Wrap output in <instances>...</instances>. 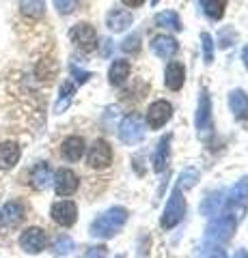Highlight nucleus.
I'll return each instance as SVG.
<instances>
[{
	"instance_id": "c756f323",
	"label": "nucleus",
	"mask_w": 248,
	"mask_h": 258,
	"mask_svg": "<svg viewBox=\"0 0 248 258\" xmlns=\"http://www.w3.org/2000/svg\"><path fill=\"white\" fill-rule=\"evenodd\" d=\"M121 47H123L125 52H132V54H136V52L140 50V37H138V35L127 37L125 41H123V45H121Z\"/></svg>"
},
{
	"instance_id": "ddd939ff",
	"label": "nucleus",
	"mask_w": 248,
	"mask_h": 258,
	"mask_svg": "<svg viewBox=\"0 0 248 258\" xmlns=\"http://www.w3.org/2000/svg\"><path fill=\"white\" fill-rule=\"evenodd\" d=\"M22 149L18 142H0V170H11L20 161Z\"/></svg>"
},
{
	"instance_id": "7c9ffc66",
	"label": "nucleus",
	"mask_w": 248,
	"mask_h": 258,
	"mask_svg": "<svg viewBox=\"0 0 248 258\" xmlns=\"http://www.w3.org/2000/svg\"><path fill=\"white\" fill-rule=\"evenodd\" d=\"M201 41H203V50H205V62H212V58H214V56H212V50H214L212 37L205 32V35H201Z\"/></svg>"
},
{
	"instance_id": "c9c22d12",
	"label": "nucleus",
	"mask_w": 248,
	"mask_h": 258,
	"mask_svg": "<svg viewBox=\"0 0 248 258\" xmlns=\"http://www.w3.org/2000/svg\"><path fill=\"white\" fill-rule=\"evenodd\" d=\"M156 3H158V0H154V5H156Z\"/></svg>"
},
{
	"instance_id": "f03ea898",
	"label": "nucleus",
	"mask_w": 248,
	"mask_h": 258,
	"mask_svg": "<svg viewBox=\"0 0 248 258\" xmlns=\"http://www.w3.org/2000/svg\"><path fill=\"white\" fill-rule=\"evenodd\" d=\"M246 207H248V176L242 179L233 189H231V196L227 198V213L231 220L239 222L246 213Z\"/></svg>"
},
{
	"instance_id": "9b49d317",
	"label": "nucleus",
	"mask_w": 248,
	"mask_h": 258,
	"mask_svg": "<svg viewBox=\"0 0 248 258\" xmlns=\"http://www.w3.org/2000/svg\"><path fill=\"white\" fill-rule=\"evenodd\" d=\"M173 116V106L169 101H154L147 110V123L151 129H160L162 125H166V120Z\"/></svg>"
},
{
	"instance_id": "9d476101",
	"label": "nucleus",
	"mask_w": 248,
	"mask_h": 258,
	"mask_svg": "<svg viewBox=\"0 0 248 258\" xmlns=\"http://www.w3.org/2000/svg\"><path fill=\"white\" fill-rule=\"evenodd\" d=\"M52 220L59 226H63V228H69V226H74L78 220V207L71 203V200L54 203L52 205Z\"/></svg>"
},
{
	"instance_id": "393cba45",
	"label": "nucleus",
	"mask_w": 248,
	"mask_h": 258,
	"mask_svg": "<svg viewBox=\"0 0 248 258\" xmlns=\"http://www.w3.org/2000/svg\"><path fill=\"white\" fill-rule=\"evenodd\" d=\"M74 93H76V88H74V84H71V82H65V84L61 86V95H59V99H57V106H54V110H57L59 114H61L63 110H67Z\"/></svg>"
},
{
	"instance_id": "f257e3e1",
	"label": "nucleus",
	"mask_w": 248,
	"mask_h": 258,
	"mask_svg": "<svg viewBox=\"0 0 248 258\" xmlns=\"http://www.w3.org/2000/svg\"><path fill=\"white\" fill-rule=\"evenodd\" d=\"M127 220V211L123 207H115L106 211L104 215H100L97 220L91 224V235L93 237H100V239H108L117 235L119 230H121V226L125 224Z\"/></svg>"
},
{
	"instance_id": "4be33fe9",
	"label": "nucleus",
	"mask_w": 248,
	"mask_h": 258,
	"mask_svg": "<svg viewBox=\"0 0 248 258\" xmlns=\"http://www.w3.org/2000/svg\"><path fill=\"white\" fill-rule=\"evenodd\" d=\"M22 13L30 20H39L45 13V0H20Z\"/></svg>"
},
{
	"instance_id": "aec40b11",
	"label": "nucleus",
	"mask_w": 248,
	"mask_h": 258,
	"mask_svg": "<svg viewBox=\"0 0 248 258\" xmlns=\"http://www.w3.org/2000/svg\"><path fill=\"white\" fill-rule=\"evenodd\" d=\"M229 106L233 110L235 118L246 120L248 118V95L244 91H233L229 95Z\"/></svg>"
},
{
	"instance_id": "a878e982",
	"label": "nucleus",
	"mask_w": 248,
	"mask_h": 258,
	"mask_svg": "<svg viewBox=\"0 0 248 258\" xmlns=\"http://www.w3.org/2000/svg\"><path fill=\"white\" fill-rule=\"evenodd\" d=\"M201 7L212 20H220L225 15V0H201Z\"/></svg>"
},
{
	"instance_id": "72a5a7b5",
	"label": "nucleus",
	"mask_w": 248,
	"mask_h": 258,
	"mask_svg": "<svg viewBox=\"0 0 248 258\" xmlns=\"http://www.w3.org/2000/svg\"><path fill=\"white\" fill-rule=\"evenodd\" d=\"M142 3H145V0H123V5H127V7H132V9H134V7H140Z\"/></svg>"
},
{
	"instance_id": "f3484780",
	"label": "nucleus",
	"mask_w": 248,
	"mask_h": 258,
	"mask_svg": "<svg viewBox=\"0 0 248 258\" xmlns=\"http://www.w3.org/2000/svg\"><path fill=\"white\" fill-rule=\"evenodd\" d=\"M61 155L67 161H78L84 155V140L80 138V136H69L61 147Z\"/></svg>"
},
{
	"instance_id": "f704fd0d",
	"label": "nucleus",
	"mask_w": 248,
	"mask_h": 258,
	"mask_svg": "<svg viewBox=\"0 0 248 258\" xmlns=\"http://www.w3.org/2000/svg\"><path fill=\"white\" fill-rule=\"evenodd\" d=\"M242 60H244V64L248 67V45L244 47V52H242Z\"/></svg>"
},
{
	"instance_id": "b1692460",
	"label": "nucleus",
	"mask_w": 248,
	"mask_h": 258,
	"mask_svg": "<svg viewBox=\"0 0 248 258\" xmlns=\"http://www.w3.org/2000/svg\"><path fill=\"white\" fill-rule=\"evenodd\" d=\"M156 24L160 28H169V30H181V22L179 15L175 11H162L156 15Z\"/></svg>"
},
{
	"instance_id": "2eb2a0df",
	"label": "nucleus",
	"mask_w": 248,
	"mask_h": 258,
	"mask_svg": "<svg viewBox=\"0 0 248 258\" xmlns=\"http://www.w3.org/2000/svg\"><path fill=\"white\" fill-rule=\"evenodd\" d=\"M183 80H186V69H183V64L177 60H171L166 64V74H164L166 86H169L171 91H179L183 86Z\"/></svg>"
},
{
	"instance_id": "c85d7f7f",
	"label": "nucleus",
	"mask_w": 248,
	"mask_h": 258,
	"mask_svg": "<svg viewBox=\"0 0 248 258\" xmlns=\"http://www.w3.org/2000/svg\"><path fill=\"white\" fill-rule=\"evenodd\" d=\"M54 7L59 9L61 15H69V13H74V11H76L78 0H54Z\"/></svg>"
},
{
	"instance_id": "a211bd4d",
	"label": "nucleus",
	"mask_w": 248,
	"mask_h": 258,
	"mask_svg": "<svg viewBox=\"0 0 248 258\" xmlns=\"http://www.w3.org/2000/svg\"><path fill=\"white\" fill-rule=\"evenodd\" d=\"M132 13L130 11H125V9H113L108 13V18H106V24H108V28L113 30V32H121L125 28H130L132 26Z\"/></svg>"
},
{
	"instance_id": "1a4fd4ad",
	"label": "nucleus",
	"mask_w": 248,
	"mask_h": 258,
	"mask_svg": "<svg viewBox=\"0 0 248 258\" xmlns=\"http://www.w3.org/2000/svg\"><path fill=\"white\" fill-rule=\"evenodd\" d=\"M113 161V149L106 140H95L93 147L89 151V166L95 168V170H104V168L110 166Z\"/></svg>"
},
{
	"instance_id": "20e7f679",
	"label": "nucleus",
	"mask_w": 248,
	"mask_h": 258,
	"mask_svg": "<svg viewBox=\"0 0 248 258\" xmlns=\"http://www.w3.org/2000/svg\"><path fill=\"white\" fill-rule=\"evenodd\" d=\"M45 243H47L45 230L39 228V226H30V228H26L20 235V247L26 254H39V252H43Z\"/></svg>"
},
{
	"instance_id": "dca6fc26",
	"label": "nucleus",
	"mask_w": 248,
	"mask_h": 258,
	"mask_svg": "<svg viewBox=\"0 0 248 258\" xmlns=\"http://www.w3.org/2000/svg\"><path fill=\"white\" fill-rule=\"evenodd\" d=\"M52 170H50V166L45 164V161H41V164H37L33 170H30V185H33L35 189H47L50 187V183H52Z\"/></svg>"
},
{
	"instance_id": "2f4dec72",
	"label": "nucleus",
	"mask_w": 248,
	"mask_h": 258,
	"mask_svg": "<svg viewBox=\"0 0 248 258\" xmlns=\"http://www.w3.org/2000/svg\"><path fill=\"white\" fill-rule=\"evenodd\" d=\"M233 39H235V35L227 28V30H222V35L218 37V45H220V47H229L231 43H233Z\"/></svg>"
},
{
	"instance_id": "6e6552de",
	"label": "nucleus",
	"mask_w": 248,
	"mask_h": 258,
	"mask_svg": "<svg viewBox=\"0 0 248 258\" xmlns=\"http://www.w3.org/2000/svg\"><path fill=\"white\" fill-rule=\"evenodd\" d=\"M24 205L20 200H9V203H5L3 209H0V226L3 228H18L22 224V220L26 215H24Z\"/></svg>"
},
{
	"instance_id": "7ed1b4c3",
	"label": "nucleus",
	"mask_w": 248,
	"mask_h": 258,
	"mask_svg": "<svg viewBox=\"0 0 248 258\" xmlns=\"http://www.w3.org/2000/svg\"><path fill=\"white\" fill-rule=\"evenodd\" d=\"M183 215H186V200L181 198V187L177 185L164 207V215L160 224H162V228H173V226H177L183 220Z\"/></svg>"
},
{
	"instance_id": "5701e85b",
	"label": "nucleus",
	"mask_w": 248,
	"mask_h": 258,
	"mask_svg": "<svg viewBox=\"0 0 248 258\" xmlns=\"http://www.w3.org/2000/svg\"><path fill=\"white\" fill-rule=\"evenodd\" d=\"M169 153H171V138L166 136V138L160 140L158 151H156V157H154V170H156V172H162L164 168H166V161H169Z\"/></svg>"
},
{
	"instance_id": "cd10ccee",
	"label": "nucleus",
	"mask_w": 248,
	"mask_h": 258,
	"mask_svg": "<svg viewBox=\"0 0 248 258\" xmlns=\"http://www.w3.org/2000/svg\"><path fill=\"white\" fill-rule=\"evenodd\" d=\"M220 198H222V194H210V196L205 198V203H203V213L207 215H214L216 211H218V205H220Z\"/></svg>"
},
{
	"instance_id": "bb28decb",
	"label": "nucleus",
	"mask_w": 248,
	"mask_h": 258,
	"mask_svg": "<svg viewBox=\"0 0 248 258\" xmlns=\"http://www.w3.org/2000/svg\"><path fill=\"white\" fill-rule=\"evenodd\" d=\"M71 249H74V241H71L67 235L57 237V241L52 243V254L54 256H65V254L71 252Z\"/></svg>"
},
{
	"instance_id": "0eeeda50",
	"label": "nucleus",
	"mask_w": 248,
	"mask_h": 258,
	"mask_svg": "<svg viewBox=\"0 0 248 258\" xmlns=\"http://www.w3.org/2000/svg\"><path fill=\"white\" fill-rule=\"evenodd\" d=\"M196 129H199V136H201V138H210L212 132H214V125H212V106H210V95H207V91H203L201 97H199Z\"/></svg>"
},
{
	"instance_id": "412c9836",
	"label": "nucleus",
	"mask_w": 248,
	"mask_h": 258,
	"mask_svg": "<svg viewBox=\"0 0 248 258\" xmlns=\"http://www.w3.org/2000/svg\"><path fill=\"white\" fill-rule=\"evenodd\" d=\"M130 62L127 60H115L113 64H110V84L115 86H121L127 78H130Z\"/></svg>"
},
{
	"instance_id": "473e14b6",
	"label": "nucleus",
	"mask_w": 248,
	"mask_h": 258,
	"mask_svg": "<svg viewBox=\"0 0 248 258\" xmlns=\"http://www.w3.org/2000/svg\"><path fill=\"white\" fill-rule=\"evenodd\" d=\"M71 74H74V76H76V80H78V82H80V84H84V82H86V80H89V78H91V74H89V71H82V69H78V67H76V64H71Z\"/></svg>"
},
{
	"instance_id": "e433bc0d",
	"label": "nucleus",
	"mask_w": 248,
	"mask_h": 258,
	"mask_svg": "<svg viewBox=\"0 0 248 258\" xmlns=\"http://www.w3.org/2000/svg\"><path fill=\"white\" fill-rule=\"evenodd\" d=\"M119 258H123V256H119Z\"/></svg>"
},
{
	"instance_id": "4468645a",
	"label": "nucleus",
	"mask_w": 248,
	"mask_h": 258,
	"mask_svg": "<svg viewBox=\"0 0 248 258\" xmlns=\"http://www.w3.org/2000/svg\"><path fill=\"white\" fill-rule=\"evenodd\" d=\"M151 50H154V54H156V56H160V58L169 60L171 56L177 54L179 45H177V41H175L173 37L162 35V37H156L154 41H151Z\"/></svg>"
},
{
	"instance_id": "6ab92c4d",
	"label": "nucleus",
	"mask_w": 248,
	"mask_h": 258,
	"mask_svg": "<svg viewBox=\"0 0 248 258\" xmlns=\"http://www.w3.org/2000/svg\"><path fill=\"white\" fill-rule=\"evenodd\" d=\"M235 226H237L235 220H231L229 215H222V217H218V222L210 228V235L214 239H218V241H227L231 237V232L235 230Z\"/></svg>"
},
{
	"instance_id": "423d86ee",
	"label": "nucleus",
	"mask_w": 248,
	"mask_h": 258,
	"mask_svg": "<svg viewBox=\"0 0 248 258\" xmlns=\"http://www.w3.org/2000/svg\"><path fill=\"white\" fill-rule=\"evenodd\" d=\"M145 123H142V118L138 114H130L127 116L121 127H119V136H121V140L125 144H138L142 138H145Z\"/></svg>"
},
{
	"instance_id": "f8f14e48",
	"label": "nucleus",
	"mask_w": 248,
	"mask_h": 258,
	"mask_svg": "<svg viewBox=\"0 0 248 258\" xmlns=\"http://www.w3.org/2000/svg\"><path fill=\"white\" fill-rule=\"evenodd\" d=\"M54 189H57L59 196H71L76 189H78V174L74 170H69V168H61V170L54 174Z\"/></svg>"
},
{
	"instance_id": "39448f33",
	"label": "nucleus",
	"mask_w": 248,
	"mask_h": 258,
	"mask_svg": "<svg viewBox=\"0 0 248 258\" xmlns=\"http://www.w3.org/2000/svg\"><path fill=\"white\" fill-rule=\"evenodd\" d=\"M69 37L82 52H93L97 47V32L91 24H76L74 28L69 30Z\"/></svg>"
}]
</instances>
